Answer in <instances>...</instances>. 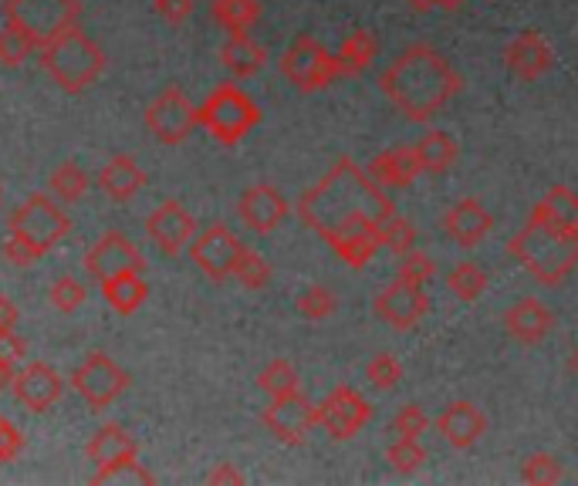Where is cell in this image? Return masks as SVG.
<instances>
[{"mask_svg": "<svg viewBox=\"0 0 578 486\" xmlns=\"http://www.w3.org/2000/svg\"><path fill=\"white\" fill-rule=\"evenodd\" d=\"M17 318H21V311H17V304H14V301H11L8 294H0V331H14Z\"/></svg>", "mask_w": 578, "mask_h": 486, "instance_id": "49", "label": "cell"}, {"mask_svg": "<svg viewBox=\"0 0 578 486\" xmlns=\"http://www.w3.org/2000/svg\"><path fill=\"white\" fill-rule=\"evenodd\" d=\"M380 88L410 122H430L463 92V75L433 45H410L383 68Z\"/></svg>", "mask_w": 578, "mask_h": 486, "instance_id": "2", "label": "cell"}, {"mask_svg": "<svg viewBox=\"0 0 578 486\" xmlns=\"http://www.w3.org/2000/svg\"><path fill=\"white\" fill-rule=\"evenodd\" d=\"M146 233L153 240V247H159L166 257H180L193 243V236H196V220H193V214L186 210L183 203L166 199L149 214Z\"/></svg>", "mask_w": 578, "mask_h": 486, "instance_id": "15", "label": "cell"}, {"mask_svg": "<svg viewBox=\"0 0 578 486\" xmlns=\"http://www.w3.org/2000/svg\"><path fill=\"white\" fill-rule=\"evenodd\" d=\"M534 210L541 214V217H549L552 223H558V227H568V230H578V193L571 190V186H552L545 196L538 199V206Z\"/></svg>", "mask_w": 578, "mask_h": 486, "instance_id": "31", "label": "cell"}, {"mask_svg": "<svg viewBox=\"0 0 578 486\" xmlns=\"http://www.w3.org/2000/svg\"><path fill=\"white\" fill-rule=\"evenodd\" d=\"M72 386H75V392H79L92 409H106L109 402H116V399L122 396V389L129 386V378H125V372H122L109 355L92 352V355L79 365V372H75V378H72Z\"/></svg>", "mask_w": 578, "mask_h": 486, "instance_id": "14", "label": "cell"}, {"mask_svg": "<svg viewBox=\"0 0 578 486\" xmlns=\"http://www.w3.org/2000/svg\"><path fill=\"white\" fill-rule=\"evenodd\" d=\"M196 125H200V109L177 85H169L146 112V129L153 132V138H159L166 146L183 143Z\"/></svg>", "mask_w": 578, "mask_h": 486, "instance_id": "11", "label": "cell"}, {"mask_svg": "<svg viewBox=\"0 0 578 486\" xmlns=\"http://www.w3.org/2000/svg\"><path fill=\"white\" fill-rule=\"evenodd\" d=\"M281 75L298 92H322L342 72H338V58L322 41H315L312 34H298L281 54Z\"/></svg>", "mask_w": 578, "mask_h": 486, "instance_id": "8", "label": "cell"}, {"mask_svg": "<svg viewBox=\"0 0 578 486\" xmlns=\"http://www.w3.org/2000/svg\"><path fill=\"white\" fill-rule=\"evenodd\" d=\"M21 449H24V436L17 433V426L8 420V415H0V463L17 460Z\"/></svg>", "mask_w": 578, "mask_h": 486, "instance_id": "46", "label": "cell"}, {"mask_svg": "<svg viewBox=\"0 0 578 486\" xmlns=\"http://www.w3.org/2000/svg\"><path fill=\"white\" fill-rule=\"evenodd\" d=\"M95 186L106 193L109 199H132V196H140L143 186H146V172L143 166L135 162L132 156H112L106 166L98 169V177H95Z\"/></svg>", "mask_w": 578, "mask_h": 486, "instance_id": "24", "label": "cell"}, {"mask_svg": "<svg viewBox=\"0 0 578 486\" xmlns=\"http://www.w3.org/2000/svg\"><path fill=\"white\" fill-rule=\"evenodd\" d=\"M396 277H399V281H406V284L426 288V284L433 281V277H436V260H433L426 251L413 247V251H406V254L399 257V264H396Z\"/></svg>", "mask_w": 578, "mask_h": 486, "instance_id": "37", "label": "cell"}, {"mask_svg": "<svg viewBox=\"0 0 578 486\" xmlns=\"http://www.w3.org/2000/svg\"><path fill=\"white\" fill-rule=\"evenodd\" d=\"M386 460H389V466H393L399 476H410V473H417V470L426 463V449H423V442L413 439V436H399V439L386 449Z\"/></svg>", "mask_w": 578, "mask_h": 486, "instance_id": "36", "label": "cell"}, {"mask_svg": "<svg viewBox=\"0 0 578 486\" xmlns=\"http://www.w3.org/2000/svg\"><path fill=\"white\" fill-rule=\"evenodd\" d=\"M365 378H369L372 389L389 392V389H396L399 381H402V362L393 352H376V355L369 359V365H365Z\"/></svg>", "mask_w": 578, "mask_h": 486, "instance_id": "39", "label": "cell"}, {"mask_svg": "<svg viewBox=\"0 0 578 486\" xmlns=\"http://www.w3.org/2000/svg\"><path fill=\"white\" fill-rule=\"evenodd\" d=\"M406 4H410L413 14H430V11L439 8V0H406Z\"/></svg>", "mask_w": 578, "mask_h": 486, "instance_id": "52", "label": "cell"}, {"mask_svg": "<svg viewBox=\"0 0 578 486\" xmlns=\"http://www.w3.org/2000/svg\"><path fill=\"white\" fill-rule=\"evenodd\" d=\"M48 297H51V304H55L58 311L72 315V311H79V307L85 304V284L79 281V277L64 274V277H58V281L51 284Z\"/></svg>", "mask_w": 578, "mask_h": 486, "instance_id": "43", "label": "cell"}, {"mask_svg": "<svg viewBox=\"0 0 578 486\" xmlns=\"http://www.w3.org/2000/svg\"><path fill=\"white\" fill-rule=\"evenodd\" d=\"M14 375H17V365L14 362H4L0 359V392H4L11 381H14Z\"/></svg>", "mask_w": 578, "mask_h": 486, "instance_id": "51", "label": "cell"}, {"mask_svg": "<svg viewBox=\"0 0 578 486\" xmlns=\"http://www.w3.org/2000/svg\"><path fill=\"white\" fill-rule=\"evenodd\" d=\"M68 230H72V220H68V214L61 210V206L45 193H34L31 199H24L14 210L8 233L21 236L34 254L45 257L51 247H58V243L64 240Z\"/></svg>", "mask_w": 578, "mask_h": 486, "instance_id": "6", "label": "cell"}, {"mask_svg": "<svg viewBox=\"0 0 578 486\" xmlns=\"http://www.w3.org/2000/svg\"><path fill=\"white\" fill-rule=\"evenodd\" d=\"M230 277L241 288H248V291H264L270 284V264L254 247H244L241 257H237V264H233Z\"/></svg>", "mask_w": 578, "mask_h": 486, "instance_id": "35", "label": "cell"}, {"mask_svg": "<svg viewBox=\"0 0 578 486\" xmlns=\"http://www.w3.org/2000/svg\"><path fill=\"white\" fill-rule=\"evenodd\" d=\"M507 254H511L538 284L562 288L568 274L578 267V230L558 227L549 217L531 210L525 227L507 240Z\"/></svg>", "mask_w": 578, "mask_h": 486, "instance_id": "3", "label": "cell"}, {"mask_svg": "<svg viewBox=\"0 0 578 486\" xmlns=\"http://www.w3.org/2000/svg\"><path fill=\"white\" fill-rule=\"evenodd\" d=\"M24 352H27V344H24L14 331H0V359L21 365V362H24Z\"/></svg>", "mask_w": 578, "mask_h": 486, "instance_id": "48", "label": "cell"}, {"mask_svg": "<svg viewBox=\"0 0 578 486\" xmlns=\"http://www.w3.org/2000/svg\"><path fill=\"white\" fill-rule=\"evenodd\" d=\"M244 243L227 223H214L207 230H200L190 243V257L193 264L210 277V281H227L233 274V264L241 257Z\"/></svg>", "mask_w": 578, "mask_h": 486, "instance_id": "12", "label": "cell"}, {"mask_svg": "<svg viewBox=\"0 0 578 486\" xmlns=\"http://www.w3.org/2000/svg\"><path fill=\"white\" fill-rule=\"evenodd\" d=\"M4 14L24 34H31L41 51V45L55 41L68 27H79L82 4L79 0H8Z\"/></svg>", "mask_w": 578, "mask_h": 486, "instance_id": "7", "label": "cell"}, {"mask_svg": "<svg viewBox=\"0 0 578 486\" xmlns=\"http://www.w3.org/2000/svg\"><path fill=\"white\" fill-rule=\"evenodd\" d=\"M417 156H420V166L423 172H430V177H444V172L457 162L460 156V146L457 138L444 129H430L417 138Z\"/></svg>", "mask_w": 578, "mask_h": 486, "instance_id": "27", "label": "cell"}, {"mask_svg": "<svg viewBox=\"0 0 578 486\" xmlns=\"http://www.w3.org/2000/svg\"><path fill=\"white\" fill-rule=\"evenodd\" d=\"M101 294H106V301L119 311V315H132V311H140L143 301L149 297V288H146L140 270H122V274L101 281Z\"/></svg>", "mask_w": 578, "mask_h": 486, "instance_id": "29", "label": "cell"}, {"mask_svg": "<svg viewBox=\"0 0 578 486\" xmlns=\"http://www.w3.org/2000/svg\"><path fill=\"white\" fill-rule=\"evenodd\" d=\"M521 479L531 483V486H552V483L565 479V466L552 453H531L521 463Z\"/></svg>", "mask_w": 578, "mask_h": 486, "instance_id": "40", "label": "cell"}, {"mask_svg": "<svg viewBox=\"0 0 578 486\" xmlns=\"http://www.w3.org/2000/svg\"><path fill=\"white\" fill-rule=\"evenodd\" d=\"M41 64L61 88L79 92L98 82V75L106 72V54H101V48L88 34H82L79 27H68L55 41L41 45Z\"/></svg>", "mask_w": 578, "mask_h": 486, "instance_id": "4", "label": "cell"}, {"mask_svg": "<svg viewBox=\"0 0 578 486\" xmlns=\"http://www.w3.org/2000/svg\"><path fill=\"white\" fill-rule=\"evenodd\" d=\"M261 122L257 101L237 85H217L207 101L200 106V125L207 129L217 143L233 146Z\"/></svg>", "mask_w": 578, "mask_h": 486, "instance_id": "5", "label": "cell"}, {"mask_svg": "<svg viewBox=\"0 0 578 486\" xmlns=\"http://www.w3.org/2000/svg\"><path fill=\"white\" fill-rule=\"evenodd\" d=\"M34 51H38V45H34L31 34H24L17 24L8 21V27L0 31V64L17 68V64H24Z\"/></svg>", "mask_w": 578, "mask_h": 486, "instance_id": "38", "label": "cell"}, {"mask_svg": "<svg viewBox=\"0 0 578 486\" xmlns=\"http://www.w3.org/2000/svg\"><path fill=\"white\" fill-rule=\"evenodd\" d=\"M372 420V405L369 399L352 389V386H335L322 402H318V426L338 439V442H346L352 436H359Z\"/></svg>", "mask_w": 578, "mask_h": 486, "instance_id": "10", "label": "cell"}, {"mask_svg": "<svg viewBox=\"0 0 578 486\" xmlns=\"http://www.w3.org/2000/svg\"><path fill=\"white\" fill-rule=\"evenodd\" d=\"M436 433L444 436L454 449H470L478 446L487 433V415L481 405H473L467 399H457L450 405H444V412L433 420Z\"/></svg>", "mask_w": 578, "mask_h": 486, "instance_id": "20", "label": "cell"}, {"mask_svg": "<svg viewBox=\"0 0 578 486\" xmlns=\"http://www.w3.org/2000/svg\"><path fill=\"white\" fill-rule=\"evenodd\" d=\"M335 307H338V297L325 284H312L298 294V311L309 321H328L335 315Z\"/></svg>", "mask_w": 578, "mask_h": 486, "instance_id": "42", "label": "cell"}, {"mask_svg": "<svg viewBox=\"0 0 578 486\" xmlns=\"http://www.w3.org/2000/svg\"><path fill=\"white\" fill-rule=\"evenodd\" d=\"M555 328V315L545 301L521 297L504 311V331L521 344H541Z\"/></svg>", "mask_w": 578, "mask_h": 486, "instance_id": "23", "label": "cell"}, {"mask_svg": "<svg viewBox=\"0 0 578 486\" xmlns=\"http://www.w3.org/2000/svg\"><path fill=\"white\" fill-rule=\"evenodd\" d=\"M555 64V51L545 41V34L528 27L521 34H515L504 48V68L521 82H538L541 75H549Z\"/></svg>", "mask_w": 578, "mask_h": 486, "instance_id": "16", "label": "cell"}, {"mask_svg": "<svg viewBox=\"0 0 578 486\" xmlns=\"http://www.w3.org/2000/svg\"><path fill=\"white\" fill-rule=\"evenodd\" d=\"M571 372H578V349L571 352Z\"/></svg>", "mask_w": 578, "mask_h": 486, "instance_id": "54", "label": "cell"}, {"mask_svg": "<svg viewBox=\"0 0 578 486\" xmlns=\"http://www.w3.org/2000/svg\"><path fill=\"white\" fill-rule=\"evenodd\" d=\"M467 4V0H439V8H444V11H460Z\"/></svg>", "mask_w": 578, "mask_h": 486, "instance_id": "53", "label": "cell"}, {"mask_svg": "<svg viewBox=\"0 0 578 486\" xmlns=\"http://www.w3.org/2000/svg\"><path fill=\"white\" fill-rule=\"evenodd\" d=\"M365 172L383 190H406L423 177V166L413 146H393V149H383L380 156H372Z\"/></svg>", "mask_w": 578, "mask_h": 486, "instance_id": "22", "label": "cell"}, {"mask_svg": "<svg viewBox=\"0 0 578 486\" xmlns=\"http://www.w3.org/2000/svg\"><path fill=\"white\" fill-rule=\"evenodd\" d=\"M430 426H433V423H430L426 409H423V405H417V402L402 405V409L396 412V420H393V429H396L399 436H413V439L426 436V429H430Z\"/></svg>", "mask_w": 578, "mask_h": 486, "instance_id": "45", "label": "cell"}, {"mask_svg": "<svg viewBox=\"0 0 578 486\" xmlns=\"http://www.w3.org/2000/svg\"><path fill=\"white\" fill-rule=\"evenodd\" d=\"M328 247L335 251L338 260H346L349 267H365L376 260V254L383 251V230H352L335 236Z\"/></svg>", "mask_w": 578, "mask_h": 486, "instance_id": "30", "label": "cell"}, {"mask_svg": "<svg viewBox=\"0 0 578 486\" xmlns=\"http://www.w3.org/2000/svg\"><path fill=\"white\" fill-rule=\"evenodd\" d=\"M220 64L227 68L233 78H254V75L264 72L267 48L257 45L248 31H237V34H230V38L224 41V48H220Z\"/></svg>", "mask_w": 578, "mask_h": 486, "instance_id": "25", "label": "cell"}, {"mask_svg": "<svg viewBox=\"0 0 578 486\" xmlns=\"http://www.w3.org/2000/svg\"><path fill=\"white\" fill-rule=\"evenodd\" d=\"M430 294L426 288H417V284H406V281H396L386 284L376 301H372V307H376V318L396 331H410L417 328L426 315H430Z\"/></svg>", "mask_w": 578, "mask_h": 486, "instance_id": "13", "label": "cell"}, {"mask_svg": "<svg viewBox=\"0 0 578 486\" xmlns=\"http://www.w3.org/2000/svg\"><path fill=\"white\" fill-rule=\"evenodd\" d=\"M417 247V227L406 220V217H393L386 227H383V251H393V254H406Z\"/></svg>", "mask_w": 578, "mask_h": 486, "instance_id": "44", "label": "cell"}, {"mask_svg": "<svg viewBox=\"0 0 578 486\" xmlns=\"http://www.w3.org/2000/svg\"><path fill=\"white\" fill-rule=\"evenodd\" d=\"M257 386L275 399V396H288V392H298L301 389V378H298V368L288 362V359H275L267 362L257 375Z\"/></svg>", "mask_w": 578, "mask_h": 486, "instance_id": "34", "label": "cell"}, {"mask_svg": "<svg viewBox=\"0 0 578 486\" xmlns=\"http://www.w3.org/2000/svg\"><path fill=\"white\" fill-rule=\"evenodd\" d=\"M85 270L98 281H106V277H116L122 270H146V257L143 251L135 247V243L125 233H106L95 247L85 254Z\"/></svg>", "mask_w": 578, "mask_h": 486, "instance_id": "18", "label": "cell"}, {"mask_svg": "<svg viewBox=\"0 0 578 486\" xmlns=\"http://www.w3.org/2000/svg\"><path fill=\"white\" fill-rule=\"evenodd\" d=\"M261 423L281 446H301L304 439H309L312 426H318V405L301 389L288 392V396H275L270 405L264 409Z\"/></svg>", "mask_w": 578, "mask_h": 486, "instance_id": "9", "label": "cell"}, {"mask_svg": "<svg viewBox=\"0 0 578 486\" xmlns=\"http://www.w3.org/2000/svg\"><path fill=\"white\" fill-rule=\"evenodd\" d=\"M447 288H450L460 301L473 304V301H478V297L487 291V270H484L481 264H473V260H460V264H454L450 274H447Z\"/></svg>", "mask_w": 578, "mask_h": 486, "instance_id": "33", "label": "cell"}, {"mask_svg": "<svg viewBox=\"0 0 578 486\" xmlns=\"http://www.w3.org/2000/svg\"><path fill=\"white\" fill-rule=\"evenodd\" d=\"M210 14L230 34L251 31L257 24V17H261V0H214Z\"/></svg>", "mask_w": 578, "mask_h": 486, "instance_id": "32", "label": "cell"}, {"mask_svg": "<svg viewBox=\"0 0 578 486\" xmlns=\"http://www.w3.org/2000/svg\"><path fill=\"white\" fill-rule=\"evenodd\" d=\"M156 14L169 24H183L193 14V0H156Z\"/></svg>", "mask_w": 578, "mask_h": 486, "instance_id": "47", "label": "cell"}, {"mask_svg": "<svg viewBox=\"0 0 578 486\" xmlns=\"http://www.w3.org/2000/svg\"><path fill=\"white\" fill-rule=\"evenodd\" d=\"M439 230H444L457 247L470 251L478 247V243L494 230V217L487 206L478 199V196H463L457 199L450 210L444 214V220H439Z\"/></svg>", "mask_w": 578, "mask_h": 486, "instance_id": "19", "label": "cell"}, {"mask_svg": "<svg viewBox=\"0 0 578 486\" xmlns=\"http://www.w3.org/2000/svg\"><path fill=\"white\" fill-rule=\"evenodd\" d=\"M88 460L98 466V473L125 460H135V439L122 426H101L88 442Z\"/></svg>", "mask_w": 578, "mask_h": 486, "instance_id": "26", "label": "cell"}, {"mask_svg": "<svg viewBox=\"0 0 578 486\" xmlns=\"http://www.w3.org/2000/svg\"><path fill=\"white\" fill-rule=\"evenodd\" d=\"M11 389H14V399H17L24 409L45 412V409H51V405L61 399L64 381H61V375H58L51 365L34 362V365H27V368H17V375H14V381H11Z\"/></svg>", "mask_w": 578, "mask_h": 486, "instance_id": "21", "label": "cell"}, {"mask_svg": "<svg viewBox=\"0 0 578 486\" xmlns=\"http://www.w3.org/2000/svg\"><path fill=\"white\" fill-rule=\"evenodd\" d=\"M237 217H241V223L261 236L275 233L285 217H288V199L281 196L278 186L270 183H257L251 190L241 193V199H237Z\"/></svg>", "mask_w": 578, "mask_h": 486, "instance_id": "17", "label": "cell"}, {"mask_svg": "<svg viewBox=\"0 0 578 486\" xmlns=\"http://www.w3.org/2000/svg\"><path fill=\"white\" fill-rule=\"evenodd\" d=\"M298 217L325 243H332L352 230H383L396 217V203L362 166L342 156L312 190L301 193Z\"/></svg>", "mask_w": 578, "mask_h": 486, "instance_id": "1", "label": "cell"}, {"mask_svg": "<svg viewBox=\"0 0 578 486\" xmlns=\"http://www.w3.org/2000/svg\"><path fill=\"white\" fill-rule=\"evenodd\" d=\"M92 180H88V172L75 162H61L55 172H51V190L55 196L61 199H82L88 193Z\"/></svg>", "mask_w": 578, "mask_h": 486, "instance_id": "41", "label": "cell"}, {"mask_svg": "<svg viewBox=\"0 0 578 486\" xmlns=\"http://www.w3.org/2000/svg\"><path fill=\"white\" fill-rule=\"evenodd\" d=\"M207 479H210V483H244V473H237L230 463H220Z\"/></svg>", "mask_w": 578, "mask_h": 486, "instance_id": "50", "label": "cell"}, {"mask_svg": "<svg viewBox=\"0 0 578 486\" xmlns=\"http://www.w3.org/2000/svg\"><path fill=\"white\" fill-rule=\"evenodd\" d=\"M335 58H338V72L356 78L380 58V38L369 27H356L349 38L342 41V48L335 51Z\"/></svg>", "mask_w": 578, "mask_h": 486, "instance_id": "28", "label": "cell"}]
</instances>
